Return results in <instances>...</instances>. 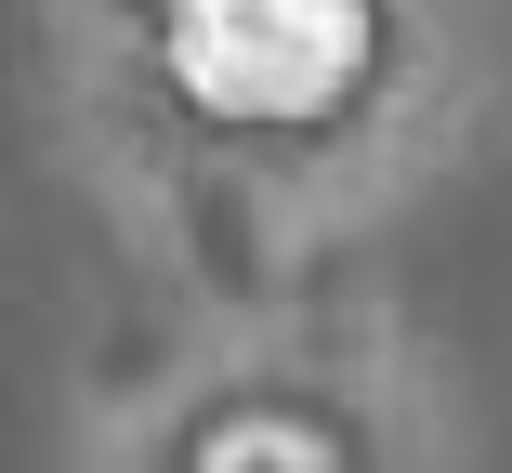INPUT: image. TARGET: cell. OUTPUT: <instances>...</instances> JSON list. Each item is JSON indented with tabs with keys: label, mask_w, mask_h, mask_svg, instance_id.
<instances>
[{
	"label": "cell",
	"mask_w": 512,
	"mask_h": 473,
	"mask_svg": "<svg viewBox=\"0 0 512 473\" xmlns=\"http://www.w3.org/2000/svg\"><path fill=\"white\" fill-rule=\"evenodd\" d=\"M158 53L211 119H316L368 66V0H171Z\"/></svg>",
	"instance_id": "6da1fadb"
},
{
	"label": "cell",
	"mask_w": 512,
	"mask_h": 473,
	"mask_svg": "<svg viewBox=\"0 0 512 473\" xmlns=\"http://www.w3.org/2000/svg\"><path fill=\"white\" fill-rule=\"evenodd\" d=\"M197 473H342V447L316 434V421H224L211 447H197Z\"/></svg>",
	"instance_id": "7a4b0ae2"
}]
</instances>
